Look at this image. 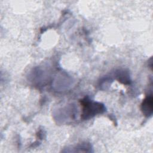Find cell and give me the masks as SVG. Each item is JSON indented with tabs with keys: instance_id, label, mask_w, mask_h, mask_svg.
<instances>
[{
	"instance_id": "1",
	"label": "cell",
	"mask_w": 153,
	"mask_h": 153,
	"mask_svg": "<svg viewBox=\"0 0 153 153\" xmlns=\"http://www.w3.org/2000/svg\"><path fill=\"white\" fill-rule=\"evenodd\" d=\"M79 102L82 106L81 118L82 120H88L106 111V108L103 103L93 101L88 96L81 99Z\"/></svg>"
},
{
	"instance_id": "2",
	"label": "cell",
	"mask_w": 153,
	"mask_h": 153,
	"mask_svg": "<svg viewBox=\"0 0 153 153\" xmlns=\"http://www.w3.org/2000/svg\"><path fill=\"white\" fill-rule=\"evenodd\" d=\"M77 108L75 105H69L66 107L59 109L56 113H54V118L58 122L63 123L68 120H74L76 118Z\"/></svg>"
},
{
	"instance_id": "3",
	"label": "cell",
	"mask_w": 153,
	"mask_h": 153,
	"mask_svg": "<svg viewBox=\"0 0 153 153\" xmlns=\"http://www.w3.org/2000/svg\"><path fill=\"white\" fill-rule=\"evenodd\" d=\"M140 109L143 115L147 118L152 116L153 111V99L151 92L146 95L140 105Z\"/></svg>"
},
{
	"instance_id": "4",
	"label": "cell",
	"mask_w": 153,
	"mask_h": 153,
	"mask_svg": "<svg viewBox=\"0 0 153 153\" xmlns=\"http://www.w3.org/2000/svg\"><path fill=\"white\" fill-rule=\"evenodd\" d=\"M115 78L120 82L124 85H129L131 83L130 72L126 69H118L113 74Z\"/></svg>"
},
{
	"instance_id": "5",
	"label": "cell",
	"mask_w": 153,
	"mask_h": 153,
	"mask_svg": "<svg viewBox=\"0 0 153 153\" xmlns=\"http://www.w3.org/2000/svg\"><path fill=\"white\" fill-rule=\"evenodd\" d=\"M93 147L90 142H83L71 148H66V151L63 152H93Z\"/></svg>"
},
{
	"instance_id": "6",
	"label": "cell",
	"mask_w": 153,
	"mask_h": 153,
	"mask_svg": "<svg viewBox=\"0 0 153 153\" xmlns=\"http://www.w3.org/2000/svg\"><path fill=\"white\" fill-rule=\"evenodd\" d=\"M113 79L111 76H105L102 78L98 83V86L101 90H106L107 87H109L111 85V83L112 82Z\"/></svg>"
}]
</instances>
